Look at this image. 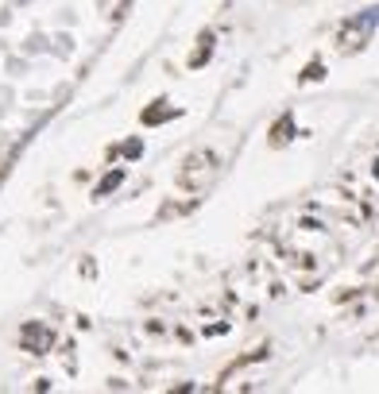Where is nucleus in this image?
<instances>
[{"instance_id":"f257e3e1","label":"nucleus","mask_w":379,"mask_h":394,"mask_svg":"<svg viewBox=\"0 0 379 394\" xmlns=\"http://www.w3.org/2000/svg\"><path fill=\"white\" fill-rule=\"evenodd\" d=\"M23 344L35 348V352H47L54 344V333H51V328H43V325H28V328H23Z\"/></svg>"},{"instance_id":"f03ea898","label":"nucleus","mask_w":379,"mask_h":394,"mask_svg":"<svg viewBox=\"0 0 379 394\" xmlns=\"http://www.w3.org/2000/svg\"><path fill=\"white\" fill-rule=\"evenodd\" d=\"M117 186H120V174H109V178L101 182V190H97V193H109V190H117Z\"/></svg>"}]
</instances>
